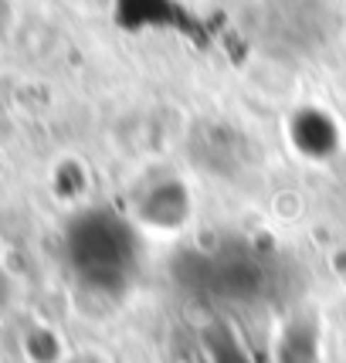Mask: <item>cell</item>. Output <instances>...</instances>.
<instances>
[{"mask_svg":"<svg viewBox=\"0 0 346 363\" xmlns=\"http://www.w3.org/2000/svg\"><path fill=\"white\" fill-rule=\"evenodd\" d=\"M58 363H116V360L99 347H79V350H68Z\"/></svg>","mask_w":346,"mask_h":363,"instance_id":"6da1fadb","label":"cell"}]
</instances>
